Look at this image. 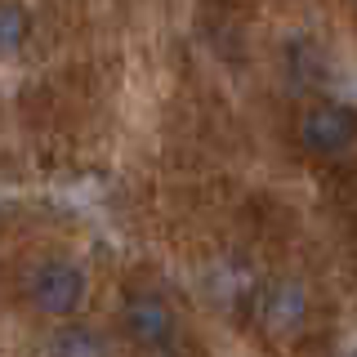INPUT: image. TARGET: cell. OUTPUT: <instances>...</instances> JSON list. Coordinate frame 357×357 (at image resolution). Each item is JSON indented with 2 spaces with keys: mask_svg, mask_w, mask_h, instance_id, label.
<instances>
[{
  "mask_svg": "<svg viewBox=\"0 0 357 357\" xmlns=\"http://www.w3.org/2000/svg\"><path fill=\"white\" fill-rule=\"evenodd\" d=\"M27 299L45 317H76L89 299V277L72 259H40L27 273Z\"/></svg>",
  "mask_w": 357,
  "mask_h": 357,
  "instance_id": "obj_1",
  "label": "cell"
},
{
  "mask_svg": "<svg viewBox=\"0 0 357 357\" xmlns=\"http://www.w3.org/2000/svg\"><path fill=\"white\" fill-rule=\"evenodd\" d=\"M295 139L308 156H321V161L344 156L349 148H357V107L340 103V98H321L299 112Z\"/></svg>",
  "mask_w": 357,
  "mask_h": 357,
  "instance_id": "obj_2",
  "label": "cell"
},
{
  "mask_svg": "<svg viewBox=\"0 0 357 357\" xmlns=\"http://www.w3.org/2000/svg\"><path fill=\"white\" fill-rule=\"evenodd\" d=\"M121 331L139 349H170L178 335V312L161 290H130L121 304Z\"/></svg>",
  "mask_w": 357,
  "mask_h": 357,
  "instance_id": "obj_3",
  "label": "cell"
},
{
  "mask_svg": "<svg viewBox=\"0 0 357 357\" xmlns=\"http://www.w3.org/2000/svg\"><path fill=\"white\" fill-rule=\"evenodd\" d=\"M308 290L304 282H290V277H282V282H273L259 295V321L268 335H290L299 331L308 321Z\"/></svg>",
  "mask_w": 357,
  "mask_h": 357,
  "instance_id": "obj_4",
  "label": "cell"
},
{
  "mask_svg": "<svg viewBox=\"0 0 357 357\" xmlns=\"http://www.w3.org/2000/svg\"><path fill=\"white\" fill-rule=\"evenodd\" d=\"M27 40H31V9L22 0H0V59L22 54Z\"/></svg>",
  "mask_w": 357,
  "mask_h": 357,
  "instance_id": "obj_5",
  "label": "cell"
},
{
  "mask_svg": "<svg viewBox=\"0 0 357 357\" xmlns=\"http://www.w3.org/2000/svg\"><path fill=\"white\" fill-rule=\"evenodd\" d=\"M50 349H54V353H107L112 344H107L94 326L72 321V326H59V335L50 340Z\"/></svg>",
  "mask_w": 357,
  "mask_h": 357,
  "instance_id": "obj_6",
  "label": "cell"
}]
</instances>
